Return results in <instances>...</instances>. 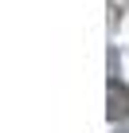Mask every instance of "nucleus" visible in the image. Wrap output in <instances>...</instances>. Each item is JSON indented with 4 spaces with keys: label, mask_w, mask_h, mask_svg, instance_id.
Segmentation results:
<instances>
[{
    "label": "nucleus",
    "mask_w": 129,
    "mask_h": 133,
    "mask_svg": "<svg viewBox=\"0 0 129 133\" xmlns=\"http://www.w3.org/2000/svg\"><path fill=\"white\" fill-rule=\"evenodd\" d=\"M106 117L110 121H125L129 117V86L121 78H110V94H106Z\"/></svg>",
    "instance_id": "1"
},
{
    "label": "nucleus",
    "mask_w": 129,
    "mask_h": 133,
    "mask_svg": "<svg viewBox=\"0 0 129 133\" xmlns=\"http://www.w3.org/2000/svg\"><path fill=\"white\" fill-rule=\"evenodd\" d=\"M117 133H129V129H117Z\"/></svg>",
    "instance_id": "2"
}]
</instances>
